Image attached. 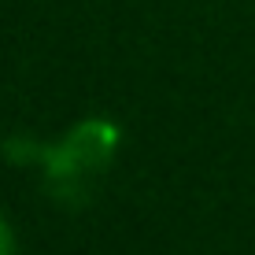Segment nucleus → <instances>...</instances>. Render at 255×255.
Masks as SVG:
<instances>
[{
	"mask_svg": "<svg viewBox=\"0 0 255 255\" xmlns=\"http://www.w3.org/2000/svg\"><path fill=\"white\" fill-rule=\"evenodd\" d=\"M119 148V126L108 119H82L74 129L48 148H37L52 189H78L85 178L111 163Z\"/></svg>",
	"mask_w": 255,
	"mask_h": 255,
	"instance_id": "f257e3e1",
	"label": "nucleus"
},
{
	"mask_svg": "<svg viewBox=\"0 0 255 255\" xmlns=\"http://www.w3.org/2000/svg\"><path fill=\"white\" fill-rule=\"evenodd\" d=\"M19 252V237H15V226L7 222V215L0 211V255H15Z\"/></svg>",
	"mask_w": 255,
	"mask_h": 255,
	"instance_id": "f03ea898",
	"label": "nucleus"
}]
</instances>
